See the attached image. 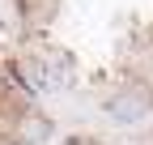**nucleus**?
<instances>
[{
  "instance_id": "nucleus-2",
  "label": "nucleus",
  "mask_w": 153,
  "mask_h": 145,
  "mask_svg": "<svg viewBox=\"0 0 153 145\" xmlns=\"http://www.w3.org/2000/svg\"><path fill=\"white\" fill-rule=\"evenodd\" d=\"M149 107H153V98H145V94H136V98H119V102H115V111L132 120V115H145Z\"/></svg>"
},
{
  "instance_id": "nucleus-1",
  "label": "nucleus",
  "mask_w": 153,
  "mask_h": 145,
  "mask_svg": "<svg viewBox=\"0 0 153 145\" xmlns=\"http://www.w3.org/2000/svg\"><path fill=\"white\" fill-rule=\"evenodd\" d=\"M22 72H26V81L38 90V94H51V90L72 85V60L60 56V51H38V56H26V60H22Z\"/></svg>"
}]
</instances>
